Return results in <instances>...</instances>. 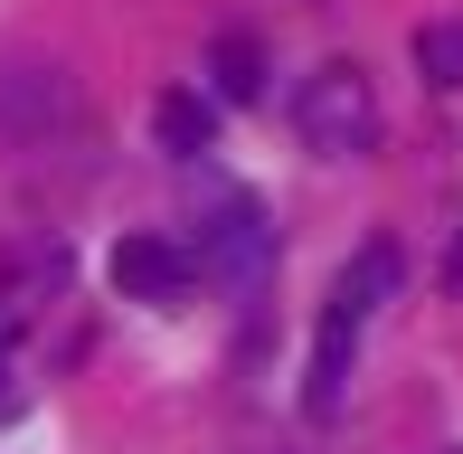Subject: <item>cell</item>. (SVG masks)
Segmentation results:
<instances>
[{
  "mask_svg": "<svg viewBox=\"0 0 463 454\" xmlns=\"http://www.w3.org/2000/svg\"><path fill=\"white\" fill-rule=\"evenodd\" d=\"M388 294H397V246L369 237L360 256L331 275L322 322H312V369H303V407H312V417H341V388H350V360H360V332H369V313H378Z\"/></svg>",
  "mask_w": 463,
  "mask_h": 454,
  "instance_id": "1",
  "label": "cell"
},
{
  "mask_svg": "<svg viewBox=\"0 0 463 454\" xmlns=\"http://www.w3.org/2000/svg\"><path fill=\"white\" fill-rule=\"evenodd\" d=\"M293 133H303L322 161H360L369 142H378V95H369V76L350 67V57L312 67L303 95H293Z\"/></svg>",
  "mask_w": 463,
  "mask_h": 454,
  "instance_id": "2",
  "label": "cell"
},
{
  "mask_svg": "<svg viewBox=\"0 0 463 454\" xmlns=\"http://www.w3.org/2000/svg\"><path fill=\"white\" fill-rule=\"evenodd\" d=\"M199 265H208L218 284H256L265 265H275V227H265L256 199H218V209H208V227H199Z\"/></svg>",
  "mask_w": 463,
  "mask_h": 454,
  "instance_id": "3",
  "label": "cell"
},
{
  "mask_svg": "<svg viewBox=\"0 0 463 454\" xmlns=\"http://www.w3.org/2000/svg\"><path fill=\"white\" fill-rule=\"evenodd\" d=\"M104 275H114V294H123V303H180L199 265H189V256H180L171 237H123Z\"/></svg>",
  "mask_w": 463,
  "mask_h": 454,
  "instance_id": "4",
  "label": "cell"
},
{
  "mask_svg": "<svg viewBox=\"0 0 463 454\" xmlns=\"http://www.w3.org/2000/svg\"><path fill=\"white\" fill-rule=\"evenodd\" d=\"M152 133H161V152H171V161H199L208 142H218V105L189 95V86H171V95L152 105Z\"/></svg>",
  "mask_w": 463,
  "mask_h": 454,
  "instance_id": "5",
  "label": "cell"
},
{
  "mask_svg": "<svg viewBox=\"0 0 463 454\" xmlns=\"http://www.w3.org/2000/svg\"><path fill=\"white\" fill-rule=\"evenodd\" d=\"M208 76H218L227 105H256V95H265V48H256L246 29H227L218 48H208Z\"/></svg>",
  "mask_w": 463,
  "mask_h": 454,
  "instance_id": "6",
  "label": "cell"
},
{
  "mask_svg": "<svg viewBox=\"0 0 463 454\" xmlns=\"http://www.w3.org/2000/svg\"><path fill=\"white\" fill-rule=\"evenodd\" d=\"M416 76L435 95H463V19H426L416 29Z\"/></svg>",
  "mask_w": 463,
  "mask_h": 454,
  "instance_id": "7",
  "label": "cell"
},
{
  "mask_svg": "<svg viewBox=\"0 0 463 454\" xmlns=\"http://www.w3.org/2000/svg\"><path fill=\"white\" fill-rule=\"evenodd\" d=\"M445 454H463V445H445Z\"/></svg>",
  "mask_w": 463,
  "mask_h": 454,
  "instance_id": "8",
  "label": "cell"
}]
</instances>
